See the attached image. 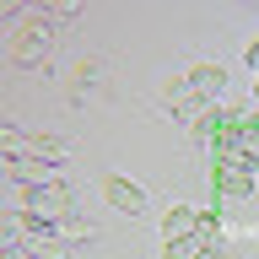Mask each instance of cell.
I'll use <instances>...</instances> for the list:
<instances>
[{"label": "cell", "mask_w": 259, "mask_h": 259, "mask_svg": "<svg viewBox=\"0 0 259 259\" xmlns=\"http://www.w3.org/2000/svg\"><path fill=\"white\" fill-rule=\"evenodd\" d=\"M254 173H259V157L210 151V200H243V194H254Z\"/></svg>", "instance_id": "6da1fadb"}, {"label": "cell", "mask_w": 259, "mask_h": 259, "mask_svg": "<svg viewBox=\"0 0 259 259\" xmlns=\"http://www.w3.org/2000/svg\"><path fill=\"white\" fill-rule=\"evenodd\" d=\"M54 54V16L49 11H32L22 27H16V38H11V60L22 65V70H38V65Z\"/></svg>", "instance_id": "7a4b0ae2"}, {"label": "cell", "mask_w": 259, "mask_h": 259, "mask_svg": "<svg viewBox=\"0 0 259 259\" xmlns=\"http://www.w3.org/2000/svg\"><path fill=\"white\" fill-rule=\"evenodd\" d=\"M16 205L38 210V216H70L76 210V189L65 178H49V184H16Z\"/></svg>", "instance_id": "3957f363"}, {"label": "cell", "mask_w": 259, "mask_h": 259, "mask_svg": "<svg viewBox=\"0 0 259 259\" xmlns=\"http://www.w3.org/2000/svg\"><path fill=\"white\" fill-rule=\"evenodd\" d=\"M103 200H108L119 216H141V210H146V189H141V184H130L124 173H108V178H103Z\"/></svg>", "instance_id": "277c9868"}, {"label": "cell", "mask_w": 259, "mask_h": 259, "mask_svg": "<svg viewBox=\"0 0 259 259\" xmlns=\"http://www.w3.org/2000/svg\"><path fill=\"white\" fill-rule=\"evenodd\" d=\"M200 232V210L194 205H167V216H162V243H184Z\"/></svg>", "instance_id": "5b68a950"}, {"label": "cell", "mask_w": 259, "mask_h": 259, "mask_svg": "<svg viewBox=\"0 0 259 259\" xmlns=\"http://www.w3.org/2000/svg\"><path fill=\"white\" fill-rule=\"evenodd\" d=\"M189 76V87H194V97H205V103H222V87H227V70L222 65H194V70H184Z\"/></svg>", "instance_id": "8992f818"}, {"label": "cell", "mask_w": 259, "mask_h": 259, "mask_svg": "<svg viewBox=\"0 0 259 259\" xmlns=\"http://www.w3.org/2000/svg\"><path fill=\"white\" fill-rule=\"evenodd\" d=\"M54 238L70 243V248H81V243H92V227L81 222L76 210H70V216H54Z\"/></svg>", "instance_id": "52a82bcc"}, {"label": "cell", "mask_w": 259, "mask_h": 259, "mask_svg": "<svg viewBox=\"0 0 259 259\" xmlns=\"http://www.w3.org/2000/svg\"><path fill=\"white\" fill-rule=\"evenodd\" d=\"M38 11H49V16H76L81 11V0H32Z\"/></svg>", "instance_id": "ba28073f"}, {"label": "cell", "mask_w": 259, "mask_h": 259, "mask_svg": "<svg viewBox=\"0 0 259 259\" xmlns=\"http://www.w3.org/2000/svg\"><path fill=\"white\" fill-rule=\"evenodd\" d=\"M92 81H97V60H81L70 70V87H92Z\"/></svg>", "instance_id": "9c48e42d"}, {"label": "cell", "mask_w": 259, "mask_h": 259, "mask_svg": "<svg viewBox=\"0 0 259 259\" xmlns=\"http://www.w3.org/2000/svg\"><path fill=\"white\" fill-rule=\"evenodd\" d=\"M243 65H248V70H254V76H259V38H254V44H248V49H243Z\"/></svg>", "instance_id": "30bf717a"}, {"label": "cell", "mask_w": 259, "mask_h": 259, "mask_svg": "<svg viewBox=\"0 0 259 259\" xmlns=\"http://www.w3.org/2000/svg\"><path fill=\"white\" fill-rule=\"evenodd\" d=\"M27 0H0V16H11V11H22Z\"/></svg>", "instance_id": "8fae6325"}, {"label": "cell", "mask_w": 259, "mask_h": 259, "mask_svg": "<svg viewBox=\"0 0 259 259\" xmlns=\"http://www.w3.org/2000/svg\"><path fill=\"white\" fill-rule=\"evenodd\" d=\"M254 97H259V76H254Z\"/></svg>", "instance_id": "7c38bea8"}]
</instances>
